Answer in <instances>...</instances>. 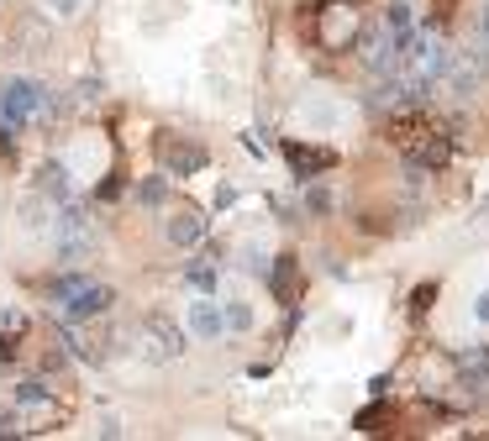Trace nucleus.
<instances>
[{
	"label": "nucleus",
	"instance_id": "nucleus-29",
	"mask_svg": "<svg viewBox=\"0 0 489 441\" xmlns=\"http://www.w3.org/2000/svg\"><path fill=\"white\" fill-rule=\"evenodd\" d=\"M484 42H489V5H484Z\"/></svg>",
	"mask_w": 489,
	"mask_h": 441
},
{
	"label": "nucleus",
	"instance_id": "nucleus-22",
	"mask_svg": "<svg viewBox=\"0 0 489 441\" xmlns=\"http://www.w3.org/2000/svg\"><path fill=\"white\" fill-rule=\"evenodd\" d=\"M437 299V284H421V289L410 294V315H426V305Z\"/></svg>",
	"mask_w": 489,
	"mask_h": 441
},
{
	"label": "nucleus",
	"instance_id": "nucleus-1",
	"mask_svg": "<svg viewBox=\"0 0 489 441\" xmlns=\"http://www.w3.org/2000/svg\"><path fill=\"white\" fill-rule=\"evenodd\" d=\"M384 137L405 152V163L410 168H442L452 158V137L442 131L437 116H426L421 105H410V110H395L389 126H384Z\"/></svg>",
	"mask_w": 489,
	"mask_h": 441
},
{
	"label": "nucleus",
	"instance_id": "nucleus-7",
	"mask_svg": "<svg viewBox=\"0 0 489 441\" xmlns=\"http://www.w3.org/2000/svg\"><path fill=\"white\" fill-rule=\"evenodd\" d=\"M137 352L148 357V362H174V357L185 352V331L174 326L169 315H143L137 320Z\"/></svg>",
	"mask_w": 489,
	"mask_h": 441
},
{
	"label": "nucleus",
	"instance_id": "nucleus-11",
	"mask_svg": "<svg viewBox=\"0 0 489 441\" xmlns=\"http://www.w3.org/2000/svg\"><path fill=\"white\" fill-rule=\"evenodd\" d=\"M269 289H274L279 305H295L300 289H305V273H300V257L295 252H279L274 268H269Z\"/></svg>",
	"mask_w": 489,
	"mask_h": 441
},
{
	"label": "nucleus",
	"instance_id": "nucleus-19",
	"mask_svg": "<svg viewBox=\"0 0 489 441\" xmlns=\"http://www.w3.org/2000/svg\"><path fill=\"white\" fill-rule=\"evenodd\" d=\"M253 326V310L248 305H227V331H248Z\"/></svg>",
	"mask_w": 489,
	"mask_h": 441
},
{
	"label": "nucleus",
	"instance_id": "nucleus-12",
	"mask_svg": "<svg viewBox=\"0 0 489 441\" xmlns=\"http://www.w3.org/2000/svg\"><path fill=\"white\" fill-rule=\"evenodd\" d=\"M169 242L174 247H200V242H206V215H200V210L195 205H185V210H174L169 215Z\"/></svg>",
	"mask_w": 489,
	"mask_h": 441
},
{
	"label": "nucleus",
	"instance_id": "nucleus-10",
	"mask_svg": "<svg viewBox=\"0 0 489 441\" xmlns=\"http://www.w3.org/2000/svg\"><path fill=\"white\" fill-rule=\"evenodd\" d=\"M284 163H290V173L295 179H316V173H326V168H337V152L332 147H311V142H284Z\"/></svg>",
	"mask_w": 489,
	"mask_h": 441
},
{
	"label": "nucleus",
	"instance_id": "nucleus-26",
	"mask_svg": "<svg viewBox=\"0 0 489 441\" xmlns=\"http://www.w3.org/2000/svg\"><path fill=\"white\" fill-rule=\"evenodd\" d=\"M22 431V415H16V404L11 410H0V436H16Z\"/></svg>",
	"mask_w": 489,
	"mask_h": 441
},
{
	"label": "nucleus",
	"instance_id": "nucleus-8",
	"mask_svg": "<svg viewBox=\"0 0 489 441\" xmlns=\"http://www.w3.org/2000/svg\"><path fill=\"white\" fill-rule=\"evenodd\" d=\"M37 110H43V84H32V79L0 84V131H22Z\"/></svg>",
	"mask_w": 489,
	"mask_h": 441
},
{
	"label": "nucleus",
	"instance_id": "nucleus-5",
	"mask_svg": "<svg viewBox=\"0 0 489 441\" xmlns=\"http://www.w3.org/2000/svg\"><path fill=\"white\" fill-rule=\"evenodd\" d=\"M53 226H58V263H64V268H85L90 252H95V236H101L95 210H90L85 200H64Z\"/></svg>",
	"mask_w": 489,
	"mask_h": 441
},
{
	"label": "nucleus",
	"instance_id": "nucleus-28",
	"mask_svg": "<svg viewBox=\"0 0 489 441\" xmlns=\"http://www.w3.org/2000/svg\"><path fill=\"white\" fill-rule=\"evenodd\" d=\"M473 315H479V320H489V294H479V305H473Z\"/></svg>",
	"mask_w": 489,
	"mask_h": 441
},
{
	"label": "nucleus",
	"instance_id": "nucleus-14",
	"mask_svg": "<svg viewBox=\"0 0 489 441\" xmlns=\"http://www.w3.org/2000/svg\"><path fill=\"white\" fill-rule=\"evenodd\" d=\"M221 326H227V315L216 310L211 299H195L190 305V331L195 336H221Z\"/></svg>",
	"mask_w": 489,
	"mask_h": 441
},
{
	"label": "nucleus",
	"instance_id": "nucleus-25",
	"mask_svg": "<svg viewBox=\"0 0 489 441\" xmlns=\"http://www.w3.org/2000/svg\"><path fill=\"white\" fill-rule=\"evenodd\" d=\"M137 200H143V205H158V200H164V184H158V179L137 184Z\"/></svg>",
	"mask_w": 489,
	"mask_h": 441
},
{
	"label": "nucleus",
	"instance_id": "nucleus-18",
	"mask_svg": "<svg viewBox=\"0 0 489 441\" xmlns=\"http://www.w3.org/2000/svg\"><path fill=\"white\" fill-rule=\"evenodd\" d=\"M326 210H332V194H326L321 184H311L305 189V215H326Z\"/></svg>",
	"mask_w": 489,
	"mask_h": 441
},
{
	"label": "nucleus",
	"instance_id": "nucleus-16",
	"mask_svg": "<svg viewBox=\"0 0 489 441\" xmlns=\"http://www.w3.org/2000/svg\"><path fill=\"white\" fill-rule=\"evenodd\" d=\"M384 26L395 32V42H405V37H410V5H405V0L384 5Z\"/></svg>",
	"mask_w": 489,
	"mask_h": 441
},
{
	"label": "nucleus",
	"instance_id": "nucleus-9",
	"mask_svg": "<svg viewBox=\"0 0 489 441\" xmlns=\"http://www.w3.org/2000/svg\"><path fill=\"white\" fill-rule=\"evenodd\" d=\"M211 163V152L185 137V131H158V168L164 173H200V168Z\"/></svg>",
	"mask_w": 489,
	"mask_h": 441
},
{
	"label": "nucleus",
	"instance_id": "nucleus-24",
	"mask_svg": "<svg viewBox=\"0 0 489 441\" xmlns=\"http://www.w3.org/2000/svg\"><path fill=\"white\" fill-rule=\"evenodd\" d=\"M48 11H53V16L58 21H69V16H80V0H43Z\"/></svg>",
	"mask_w": 489,
	"mask_h": 441
},
{
	"label": "nucleus",
	"instance_id": "nucleus-17",
	"mask_svg": "<svg viewBox=\"0 0 489 441\" xmlns=\"http://www.w3.org/2000/svg\"><path fill=\"white\" fill-rule=\"evenodd\" d=\"M211 257H216V252H211ZM211 257H206V263H190V273H185L195 289H206V294L216 289V263H211Z\"/></svg>",
	"mask_w": 489,
	"mask_h": 441
},
{
	"label": "nucleus",
	"instance_id": "nucleus-2",
	"mask_svg": "<svg viewBox=\"0 0 489 441\" xmlns=\"http://www.w3.org/2000/svg\"><path fill=\"white\" fill-rule=\"evenodd\" d=\"M300 26H305V37L316 42L321 53H347L363 32V16L353 0H321V5H311L300 16Z\"/></svg>",
	"mask_w": 489,
	"mask_h": 441
},
{
	"label": "nucleus",
	"instance_id": "nucleus-23",
	"mask_svg": "<svg viewBox=\"0 0 489 441\" xmlns=\"http://www.w3.org/2000/svg\"><path fill=\"white\" fill-rule=\"evenodd\" d=\"M0 331H16V336H27V315H22V310H0Z\"/></svg>",
	"mask_w": 489,
	"mask_h": 441
},
{
	"label": "nucleus",
	"instance_id": "nucleus-6",
	"mask_svg": "<svg viewBox=\"0 0 489 441\" xmlns=\"http://www.w3.org/2000/svg\"><path fill=\"white\" fill-rule=\"evenodd\" d=\"M400 68L442 84V74L452 68V53H447V42L437 37V26H410V37L400 42Z\"/></svg>",
	"mask_w": 489,
	"mask_h": 441
},
{
	"label": "nucleus",
	"instance_id": "nucleus-4",
	"mask_svg": "<svg viewBox=\"0 0 489 441\" xmlns=\"http://www.w3.org/2000/svg\"><path fill=\"white\" fill-rule=\"evenodd\" d=\"M11 404H16V415H22V431H32V436H37V431H58V425L69 420V399L48 373L22 378Z\"/></svg>",
	"mask_w": 489,
	"mask_h": 441
},
{
	"label": "nucleus",
	"instance_id": "nucleus-21",
	"mask_svg": "<svg viewBox=\"0 0 489 441\" xmlns=\"http://www.w3.org/2000/svg\"><path fill=\"white\" fill-rule=\"evenodd\" d=\"M389 415H395L389 404H374V410H363V415H358V425H363V431H379V420H389Z\"/></svg>",
	"mask_w": 489,
	"mask_h": 441
},
{
	"label": "nucleus",
	"instance_id": "nucleus-27",
	"mask_svg": "<svg viewBox=\"0 0 489 441\" xmlns=\"http://www.w3.org/2000/svg\"><path fill=\"white\" fill-rule=\"evenodd\" d=\"M452 11H458V0H437V21H447Z\"/></svg>",
	"mask_w": 489,
	"mask_h": 441
},
{
	"label": "nucleus",
	"instance_id": "nucleus-3",
	"mask_svg": "<svg viewBox=\"0 0 489 441\" xmlns=\"http://www.w3.org/2000/svg\"><path fill=\"white\" fill-rule=\"evenodd\" d=\"M48 305H53V320H95L116 305V289L111 284H90L80 273H58L48 284Z\"/></svg>",
	"mask_w": 489,
	"mask_h": 441
},
{
	"label": "nucleus",
	"instance_id": "nucleus-20",
	"mask_svg": "<svg viewBox=\"0 0 489 441\" xmlns=\"http://www.w3.org/2000/svg\"><path fill=\"white\" fill-rule=\"evenodd\" d=\"M16 352H22V336L0 331V368H5V362H16Z\"/></svg>",
	"mask_w": 489,
	"mask_h": 441
},
{
	"label": "nucleus",
	"instance_id": "nucleus-15",
	"mask_svg": "<svg viewBox=\"0 0 489 441\" xmlns=\"http://www.w3.org/2000/svg\"><path fill=\"white\" fill-rule=\"evenodd\" d=\"M37 189H43L48 200H58V205H64V200H69V168L64 163H48L43 173H37Z\"/></svg>",
	"mask_w": 489,
	"mask_h": 441
},
{
	"label": "nucleus",
	"instance_id": "nucleus-13",
	"mask_svg": "<svg viewBox=\"0 0 489 441\" xmlns=\"http://www.w3.org/2000/svg\"><path fill=\"white\" fill-rule=\"evenodd\" d=\"M58 341L69 347V357H80V362H90V368H101V362H106V347H95V341H90L85 331H74V320H64Z\"/></svg>",
	"mask_w": 489,
	"mask_h": 441
}]
</instances>
